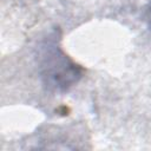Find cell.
Listing matches in <instances>:
<instances>
[{
	"label": "cell",
	"instance_id": "cell-2",
	"mask_svg": "<svg viewBox=\"0 0 151 151\" xmlns=\"http://www.w3.org/2000/svg\"><path fill=\"white\" fill-rule=\"evenodd\" d=\"M150 18H151V7H150Z\"/></svg>",
	"mask_w": 151,
	"mask_h": 151
},
{
	"label": "cell",
	"instance_id": "cell-1",
	"mask_svg": "<svg viewBox=\"0 0 151 151\" xmlns=\"http://www.w3.org/2000/svg\"><path fill=\"white\" fill-rule=\"evenodd\" d=\"M41 71L46 84L57 90H67L81 77L80 67L55 44L52 46L47 45L44 50Z\"/></svg>",
	"mask_w": 151,
	"mask_h": 151
}]
</instances>
